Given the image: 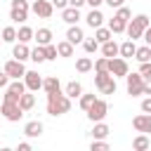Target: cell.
<instances>
[{
	"mask_svg": "<svg viewBox=\"0 0 151 151\" xmlns=\"http://www.w3.org/2000/svg\"><path fill=\"white\" fill-rule=\"evenodd\" d=\"M71 111V97H66L61 90L59 92H50L47 94V113L50 116H64Z\"/></svg>",
	"mask_w": 151,
	"mask_h": 151,
	"instance_id": "cell-1",
	"label": "cell"
},
{
	"mask_svg": "<svg viewBox=\"0 0 151 151\" xmlns=\"http://www.w3.org/2000/svg\"><path fill=\"white\" fill-rule=\"evenodd\" d=\"M146 26H151V24H149V17H146V14H137V17L130 19V24L125 26V33L130 35V40H137V38H142V33H144Z\"/></svg>",
	"mask_w": 151,
	"mask_h": 151,
	"instance_id": "cell-2",
	"label": "cell"
},
{
	"mask_svg": "<svg viewBox=\"0 0 151 151\" xmlns=\"http://www.w3.org/2000/svg\"><path fill=\"white\" fill-rule=\"evenodd\" d=\"M0 113H2V118L12 120V123H17V120H21V118H24V111H21L19 101H5V99H2Z\"/></svg>",
	"mask_w": 151,
	"mask_h": 151,
	"instance_id": "cell-3",
	"label": "cell"
},
{
	"mask_svg": "<svg viewBox=\"0 0 151 151\" xmlns=\"http://www.w3.org/2000/svg\"><path fill=\"white\" fill-rule=\"evenodd\" d=\"M28 17V0H12V7H9V19L21 24L26 21Z\"/></svg>",
	"mask_w": 151,
	"mask_h": 151,
	"instance_id": "cell-4",
	"label": "cell"
},
{
	"mask_svg": "<svg viewBox=\"0 0 151 151\" xmlns=\"http://www.w3.org/2000/svg\"><path fill=\"white\" fill-rule=\"evenodd\" d=\"M109 73H111L113 78H125V76L130 73L127 59H123V57H111V59H109Z\"/></svg>",
	"mask_w": 151,
	"mask_h": 151,
	"instance_id": "cell-5",
	"label": "cell"
},
{
	"mask_svg": "<svg viewBox=\"0 0 151 151\" xmlns=\"http://www.w3.org/2000/svg\"><path fill=\"white\" fill-rule=\"evenodd\" d=\"M125 80H127V94H132V97L144 94V76L142 73H127Z\"/></svg>",
	"mask_w": 151,
	"mask_h": 151,
	"instance_id": "cell-6",
	"label": "cell"
},
{
	"mask_svg": "<svg viewBox=\"0 0 151 151\" xmlns=\"http://www.w3.org/2000/svg\"><path fill=\"white\" fill-rule=\"evenodd\" d=\"M106 113H109V104H106L104 99H94V104L87 109V118H90L92 123L104 120V118H106Z\"/></svg>",
	"mask_w": 151,
	"mask_h": 151,
	"instance_id": "cell-7",
	"label": "cell"
},
{
	"mask_svg": "<svg viewBox=\"0 0 151 151\" xmlns=\"http://www.w3.org/2000/svg\"><path fill=\"white\" fill-rule=\"evenodd\" d=\"M26 92V85H24V78L19 80H12L5 90V101H19V97Z\"/></svg>",
	"mask_w": 151,
	"mask_h": 151,
	"instance_id": "cell-8",
	"label": "cell"
},
{
	"mask_svg": "<svg viewBox=\"0 0 151 151\" xmlns=\"http://www.w3.org/2000/svg\"><path fill=\"white\" fill-rule=\"evenodd\" d=\"M12 80H19V78H24V73H26V66H24V61H19V59H9L7 64H5V68H2Z\"/></svg>",
	"mask_w": 151,
	"mask_h": 151,
	"instance_id": "cell-9",
	"label": "cell"
},
{
	"mask_svg": "<svg viewBox=\"0 0 151 151\" xmlns=\"http://www.w3.org/2000/svg\"><path fill=\"white\" fill-rule=\"evenodd\" d=\"M33 14L35 17H40V19H50L52 17V12H54V5L50 2V0H33Z\"/></svg>",
	"mask_w": 151,
	"mask_h": 151,
	"instance_id": "cell-10",
	"label": "cell"
},
{
	"mask_svg": "<svg viewBox=\"0 0 151 151\" xmlns=\"http://www.w3.org/2000/svg\"><path fill=\"white\" fill-rule=\"evenodd\" d=\"M132 127L137 132H144V134H151V113H139L132 118Z\"/></svg>",
	"mask_w": 151,
	"mask_h": 151,
	"instance_id": "cell-11",
	"label": "cell"
},
{
	"mask_svg": "<svg viewBox=\"0 0 151 151\" xmlns=\"http://www.w3.org/2000/svg\"><path fill=\"white\" fill-rule=\"evenodd\" d=\"M24 85H26V90L38 92V90L42 87V78L38 76V71H26V73H24Z\"/></svg>",
	"mask_w": 151,
	"mask_h": 151,
	"instance_id": "cell-12",
	"label": "cell"
},
{
	"mask_svg": "<svg viewBox=\"0 0 151 151\" xmlns=\"http://www.w3.org/2000/svg\"><path fill=\"white\" fill-rule=\"evenodd\" d=\"M61 19L71 26V24H78V19H80V7H71V5H66L64 9H61Z\"/></svg>",
	"mask_w": 151,
	"mask_h": 151,
	"instance_id": "cell-13",
	"label": "cell"
},
{
	"mask_svg": "<svg viewBox=\"0 0 151 151\" xmlns=\"http://www.w3.org/2000/svg\"><path fill=\"white\" fill-rule=\"evenodd\" d=\"M83 28L78 26V24H71L68 26V31H66V40L71 42V45H78V42H83Z\"/></svg>",
	"mask_w": 151,
	"mask_h": 151,
	"instance_id": "cell-14",
	"label": "cell"
},
{
	"mask_svg": "<svg viewBox=\"0 0 151 151\" xmlns=\"http://www.w3.org/2000/svg\"><path fill=\"white\" fill-rule=\"evenodd\" d=\"M85 21H87V26H92V28H99V26L104 24V14H101V12L97 9V7H92V9L87 12Z\"/></svg>",
	"mask_w": 151,
	"mask_h": 151,
	"instance_id": "cell-15",
	"label": "cell"
},
{
	"mask_svg": "<svg viewBox=\"0 0 151 151\" xmlns=\"http://www.w3.org/2000/svg\"><path fill=\"white\" fill-rule=\"evenodd\" d=\"M33 40L45 47V45L52 42V31H50V28H38V31H33Z\"/></svg>",
	"mask_w": 151,
	"mask_h": 151,
	"instance_id": "cell-16",
	"label": "cell"
},
{
	"mask_svg": "<svg viewBox=\"0 0 151 151\" xmlns=\"http://www.w3.org/2000/svg\"><path fill=\"white\" fill-rule=\"evenodd\" d=\"M24 134L26 137H40L42 134V123L40 120H28L24 125Z\"/></svg>",
	"mask_w": 151,
	"mask_h": 151,
	"instance_id": "cell-17",
	"label": "cell"
},
{
	"mask_svg": "<svg viewBox=\"0 0 151 151\" xmlns=\"http://www.w3.org/2000/svg\"><path fill=\"white\" fill-rule=\"evenodd\" d=\"M12 57H14V59H19V61H26V59L31 57L28 45H26V42H17V45H14V50H12Z\"/></svg>",
	"mask_w": 151,
	"mask_h": 151,
	"instance_id": "cell-18",
	"label": "cell"
},
{
	"mask_svg": "<svg viewBox=\"0 0 151 151\" xmlns=\"http://www.w3.org/2000/svg\"><path fill=\"white\" fill-rule=\"evenodd\" d=\"M42 90H45V94H50V92H59V90H61V83H59V78H57V76L42 78Z\"/></svg>",
	"mask_w": 151,
	"mask_h": 151,
	"instance_id": "cell-19",
	"label": "cell"
},
{
	"mask_svg": "<svg viewBox=\"0 0 151 151\" xmlns=\"http://www.w3.org/2000/svg\"><path fill=\"white\" fill-rule=\"evenodd\" d=\"M134 50H137L134 40H125L123 45H118V54H120L123 59H130V57H134Z\"/></svg>",
	"mask_w": 151,
	"mask_h": 151,
	"instance_id": "cell-20",
	"label": "cell"
},
{
	"mask_svg": "<svg viewBox=\"0 0 151 151\" xmlns=\"http://www.w3.org/2000/svg\"><path fill=\"white\" fill-rule=\"evenodd\" d=\"M19 106H21V111L26 113V111H31L33 106H35V97L31 94V90H26L21 97H19Z\"/></svg>",
	"mask_w": 151,
	"mask_h": 151,
	"instance_id": "cell-21",
	"label": "cell"
},
{
	"mask_svg": "<svg viewBox=\"0 0 151 151\" xmlns=\"http://www.w3.org/2000/svg\"><path fill=\"white\" fill-rule=\"evenodd\" d=\"M101 54H104L106 59L118 57V42H113V38H111V40H106V42H101Z\"/></svg>",
	"mask_w": 151,
	"mask_h": 151,
	"instance_id": "cell-22",
	"label": "cell"
},
{
	"mask_svg": "<svg viewBox=\"0 0 151 151\" xmlns=\"http://www.w3.org/2000/svg\"><path fill=\"white\" fill-rule=\"evenodd\" d=\"M64 94H66V97H71V99H76V97H80V94H83V85H80L78 80H71V83L64 87Z\"/></svg>",
	"mask_w": 151,
	"mask_h": 151,
	"instance_id": "cell-23",
	"label": "cell"
},
{
	"mask_svg": "<svg viewBox=\"0 0 151 151\" xmlns=\"http://www.w3.org/2000/svg\"><path fill=\"white\" fill-rule=\"evenodd\" d=\"M109 132H111V130H109V125H106V123H101V120H99V123H94V127H92V137H94V139H106V137H109Z\"/></svg>",
	"mask_w": 151,
	"mask_h": 151,
	"instance_id": "cell-24",
	"label": "cell"
},
{
	"mask_svg": "<svg viewBox=\"0 0 151 151\" xmlns=\"http://www.w3.org/2000/svg\"><path fill=\"white\" fill-rule=\"evenodd\" d=\"M113 38V33H111V28H104V26H99V28H94V40L101 45V42H106V40H111Z\"/></svg>",
	"mask_w": 151,
	"mask_h": 151,
	"instance_id": "cell-25",
	"label": "cell"
},
{
	"mask_svg": "<svg viewBox=\"0 0 151 151\" xmlns=\"http://www.w3.org/2000/svg\"><path fill=\"white\" fill-rule=\"evenodd\" d=\"M149 146H151V142H149V137H146L144 132H142L139 137H134V142H132V149H134V151H146Z\"/></svg>",
	"mask_w": 151,
	"mask_h": 151,
	"instance_id": "cell-26",
	"label": "cell"
},
{
	"mask_svg": "<svg viewBox=\"0 0 151 151\" xmlns=\"http://www.w3.org/2000/svg\"><path fill=\"white\" fill-rule=\"evenodd\" d=\"M134 59L142 64V61H151V47L149 45H144V47H137L134 50Z\"/></svg>",
	"mask_w": 151,
	"mask_h": 151,
	"instance_id": "cell-27",
	"label": "cell"
},
{
	"mask_svg": "<svg viewBox=\"0 0 151 151\" xmlns=\"http://www.w3.org/2000/svg\"><path fill=\"white\" fill-rule=\"evenodd\" d=\"M125 26H127V21H123V19H118V17H113V19L109 21L111 33H125Z\"/></svg>",
	"mask_w": 151,
	"mask_h": 151,
	"instance_id": "cell-28",
	"label": "cell"
},
{
	"mask_svg": "<svg viewBox=\"0 0 151 151\" xmlns=\"http://www.w3.org/2000/svg\"><path fill=\"white\" fill-rule=\"evenodd\" d=\"M17 40H19V42H28V40H33V28H31V26H21V28L17 31Z\"/></svg>",
	"mask_w": 151,
	"mask_h": 151,
	"instance_id": "cell-29",
	"label": "cell"
},
{
	"mask_svg": "<svg viewBox=\"0 0 151 151\" xmlns=\"http://www.w3.org/2000/svg\"><path fill=\"white\" fill-rule=\"evenodd\" d=\"M57 52H59V57H73V45L68 40H61V42H57Z\"/></svg>",
	"mask_w": 151,
	"mask_h": 151,
	"instance_id": "cell-30",
	"label": "cell"
},
{
	"mask_svg": "<svg viewBox=\"0 0 151 151\" xmlns=\"http://www.w3.org/2000/svg\"><path fill=\"white\" fill-rule=\"evenodd\" d=\"M111 78H113V76H111L109 71H97V76H94V85H97V90H101Z\"/></svg>",
	"mask_w": 151,
	"mask_h": 151,
	"instance_id": "cell-31",
	"label": "cell"
},
{
	"mask_svg": "<svg viewBox=\"0 0 151 151\" xmlns=\"http://www.w3.org/2000/svg\"><path fill=\"white\" fill-rule=\"evenodd\" d=\"M0 35H2V42H14L17 40V28L14 26H5L0 31Z\"/></svg>",
	"mask_w": 151,
	"mask_h": 151,
	"instance_id": "cell-32",
	"label": "cell"
},
{
	"mask_svg": "<svg viewBox=\"0 0 151 151\" xmlns=\"http://www.w3.org/2000/svg\"><path fill=\"white\" fill-rule=\"evenodd\" d=\"M76 68H78V73H87V71H92V59H90V57H80V59L76 61Z\"/></svg>",
	"mask_w": 151,
	"mask_h": 151,
	"instance_id": "cell-33",
	"label": "cell"
},
{
	"mask_svg": "<svg viewBox=\"0 0 151 151\" xmlns=\"http://www.w3.org/2000/svg\"><path fill=\"white\" fill-rule=\"evenodd\" d=\"M28 59H31V61H35V64L45 61V47H42V45L33 47V50H31V57H28Z\"/></svg>",
	"mask_w": 151,
	"mask_h": 151,
	"instance_id": "cell-34",
	"label": "cell"
},
{
	"mask_svg": "<svg viewBox=\"0 0 151 151\" xmlns=\"http://www.w3.org/2000/svg\"><path fill=\"white\" fill-rule=\"evenodd\" d=\"M83 50H85L87 54H92V52L99 50V42H97L94 38H83Z\"/></svg>",
	"mask_w": 151,
	"mask_h": 151,
	"instance_id": "cell-35",
	"label": "cell"
},
{
	"mask_svg": "<svg viewBox=\"0 0 151 151\" xmlns=\"http://www.w3.org/2000/svg\"><path fill=\"white\" fill-rule=\"evenodd\" d=\"M113 17L123 19V21H130V19H132V12H130L125 5H120V7H116V14H113Z\"/></svg>",
	"mask_w": 151,
	"mask_h": 151,
	"instance_id": "cell-36",
	"label": "cell"
},
{
	"mask_svg": "<svg viewBox=\"0 0 151 151\" xmlns=\"http://www.w3.org/2000/svg\"><path fill=\"white\" fill-rule=\"evenodd\" d=\"M94 99H97L94 94H80V109H83V111H87V109L94 104Z\"/></svg>",
	"mask_w": 151,
	"mask_h": 151,
	"instance_id": "cell-37",
	"label": "cell"
},
{
	"mask_svg": "<svg viewBox=\"0 0 151 151\" xmlns=\"http://www.w3.org/2000/svg\"><path fill=\"white\" fill-rule=\"evenodd\" d=\"M59 57V52H57V45H45V59H57Z\"/></svg>",
	"mask_w": 151,
	"mask_h": 151,
	"instance_id": "cell-38",
	"label": "cell"
},
{
	"mask_svg": "<svg viewBox=\"0 0 151 151\" xmlns=\"http://www.w3.org/2000/svg\"><path fill=\"white\" fill-rule=\"evenodd\" d=\"M92 66H94V71H109V59H106V57H101V59H97Z\"/></svg>",
	"mask_w": 151,
	"mask_h": 151,
	"instance_id": "cell-39",
	"label": "cell"
},
{
	"mask_svg": "<svg viewBox=\"0 0 151 151\" xmlns=\"http://www.w3.org/2000/svg\"><path fill=\"white\" fill-rule=\"evenodd\" d=\"M90 149H92V151H109V144H106L104 139H94Z\"/></svg>",
	"mask_w": 151,
	"mask_h": 151,
	"instance_id": "cell-40",
	"label": "cell"
},
{
	"mask_svg": "<svg viewBox=\"0 0 151 151\" xmlns=\"http://www.w3.org/2000/svg\"><path fill=\"white\" fill-rule=\"evenodd\" d=\"M139 73H142L144 78H149V76H151V61H142V66H139Z\"/></svg>",
	"mask_w": 151,
	"mask_h": 151,
	"instance_id": "cell-41",
	"label": "cell"
},
{
	"mask_svg": "<svg viewBox=\"0 0 151 151\" xmlns=\"http://www.w3.org/2000/svg\"><path fill=\"white\" fill-rule=\"evenodd\" d=\"M142 113H151V94L146 99H142Z\"/></svg>",
	"mask_w": 151,
	"mask_h": 151,
	"instance_id": "cell-42",
	"label": "cell"
},
{
	"mask_svg": "<svg viewBox=\"0 0 151 151\" xmlns=\"http://www.w3.org/2000/svg\"><path fill=\"white\" fill-rule=\"evenodd\" d=\"M7 85H9V76L5 71H0V87H7Z\"/></svg>",
	"mask_w": 151,
	"mask_h": 151,
	"instance_id": "cell-43",
	"label": "cell"
},
{
	"mask_svg": "<svg viewBox=\"0 0 151 151\" xmlns=\"http://www.w3.org/2000/svg\"><path fill=\"white\" fill-rule=\"evenodd\" d=\"M142 38H144V40H146V45L151 47V26H146V28H144V33H142Z\"/></svg>",
	"mask_w": 151,
	"mask_h": 151,
	"instance_id": "cell-44",
	"label": "cell"
},
{
	"mask_svg": "<svg viewBox=\"0 0 151 151\" xmlns=\"http://www.w3.org/2000/svg\"><path fill=\"white\" fill-rule=\"evenodd\" d=\"M104 2H106V5L111 7V9H116V7H120V5L125 2V0H104Z\"/></svg>",
	"mask_w": 151,
	"mask_h": 151,
	"instance_id": "cell-45",
	"label": "cell"
},
{
	"mask_svg": "<svg viewBox=\"0 0 151 151\" xmlns=\"http://www.w3.org/2000/svg\"><path fill=\"white\" fill-rule=\"evenodd\" d=\"M144 94H151V76L144 78Z\"/></svg>",
	"mask_w": 151,
	"mask_h": 151,
	"instance_id": "cell-46",
	"label": "cell"
},
{
	"mask_svg": "<svg viewBox=\"0 0 151 151\" xmlns=\"http://www.w3.org/2000/svg\"><path fill=\"white\" fill-rule=\"evenodd\" d=\"M52 5H54L57 9H64V7L68 5V0H52Z\"/></svg>",
	"mask_w": 151,
	"mask_h": 151,
	"instance_id": "cell-47",
	"label": "cell"
},
{
	"mask_svg": "<svg viewBox=\"0 0 151 151\" xmlns=\"http://www.w3.org/2000/svg\"><path fill=\"white\" fill-rule=\"evenodd\" d=\"M68 5H71V7H83L85 0H68Z\"/></svg>",
	"mask_w": 151,
	"mask_h": 151,
	"instance_id": "cell-48",
	"label": "cell"
},
{
	"mask_svg": "<svg viewBox=\"0 0 151 151\" xmlns=\"http://www.w3.org/2000/svg\"><path fill=\"white\" fill-rule=\"evenodd\" d=\"M19 151H31V144H28V142H21V144H19Z\"/></svg>",
	"mask_w": 151,
	"mask_h": 151,
	"instance_id": "cell-49",
	"label": "cell"
},
{
	"mask_svg": "<svg viewBox=\"0 0 151 151\" xmlns=\"http://www.w3.org/2000/svg\"><path fill=\"white\" fill-rule=\"evenodd\" d=\"M85 2H87V5H90V7H99V5H101V2H104V0H85Z\"/></svg>",
	"mask_w": 151,
	"mask_h": 151,
	"instance_id": "cell-50",
	"label": "cell"
},
{
	"mask_svg": "<svg viewBox=\"0 0 151 151\" xmlns=\"http://www.w3.org/2000/svg\"><path fill=\"white\" fill-rule=\"evenodd\" d=\"M0 40H2V35H0Z\"/></svg>",
	"mask_w": 151,
	"mask_h": 151,
	"instance_id": "cell-51",
	"label": "cell"
}]
</instances>
